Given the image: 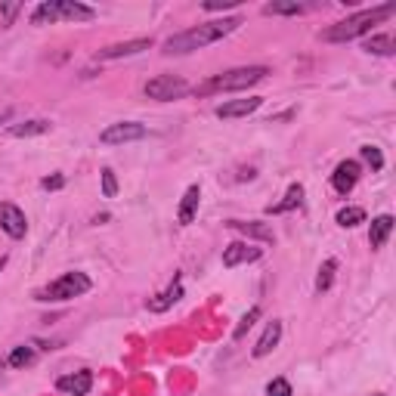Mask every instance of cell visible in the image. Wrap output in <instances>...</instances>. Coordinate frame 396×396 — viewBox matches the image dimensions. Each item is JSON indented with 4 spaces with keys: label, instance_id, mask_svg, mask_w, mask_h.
<instances>
[{
    "label": "cell",
    "instance_id": "obj_1",
    "mask_svg": "<svg viewBox=\"0 0 396 396\" xmlns=\"http://www.w3.org/2000/svg\"><path fill=\"white\" fill-rule=\"evenodd\" d=\"M239 25H245L239 16L217 19V22H201V25H195V28H186V31H180V35L168 37V41H164V53H168V56H183V53L201 50V47H208V44H217L226 35H233Z\"/></svg>",
    "mask_w": 396,
    "mask_h": 396
},
{
    "label": "cell",
    "instance_id": "obj_2",
    "mask_svg": "<svg viewBox=\"0 0 396 396\" xmlns=\"http://www.w3.org/2000/svg\"><path fill=\"white\" fill-rule=\"evenodd\" d=\"M396 12V3H384V6H372V10H362L356 12V16L344 19V22L332 25V28L322 31V41L328 44H344V41H353V37L359 35H368L372 31V25L384 22V19H390Z\"/></svg>",
    "mask_w": 396,
    "mask_h": 396
},
{
    "label": "cell",
    "instance_id": "obj_3",
    "mask_svg": "<svg viewBox=\"0 0 396 396\" xmlns=\"http://www.w3.org/2000/svg\"><path fill=\"white\" fill-rule=\"evenodd\" d=\"M269 75V69L263 65H248V69H229L223 75H214L210 81L198 84L195 93L198 96H210V93H223V90H248L254 84H260Z\"/></svg>",
    "mask_w": 396,
    "mask_h": 396
},
{
    "label": "cell",
    "instance_id": "obj_4",
    "mask_svg": "<svg viewBox=\"0 0 396 396\" xmlns=\"http://www.w3.org/2000/svg\"><path fill=\"white\" fill-rule=\"evenodd\" d=\"M96 12L90 6L78 3V0H50V3H41L35 12H31V25H47L56 22V19H69V22H90Z\"/></svg>",
    "mask_w": 396,
    "mask_h": 396
},
{
    "label": "cell",
    "instance_id": "obj_5",
    "mask_svg": "<svg viewBox=\"0 0 396 396\" xmlns=\"http://www.w3.org/2000/svg\"><path fill=\"white\" fill-rule=\"evenodd\" d=\"M93 288V282H90V276L84 273H65L59 276L56 282H50L47 288H41V291H35V300H75V297H84Z\"/></svg>",
    "mask_w": 396,
    "mask_h": 396
},
{
    "label": "cell",
    "instance_id": "obj_6",
    "mask_svg": "<svg viewBox=\"0 0 396 396\" xmlns=\"http://www.w3.org/2000/svg\"><path fill=\"white\" fill-rule=\"evenodd\" d=\"M189 84L183 81L180 75H158L146 84V96L155 99V102H170V99H180L189 93Z\"/></svg>",
    "mask_w": 396,
    "mask_h": 396
},
{
    "label": "cell",
    "instance_id": "obj_7",
    "mask_svg": "<svg viewBox=\"0 0 396 396\" xmlns=\"http://www.w3.org/2000/svg\"><path fill=\"white\" fill-rule=\"evenodd\" d=\"M149 130L146 124H136V121H121V124H111L99 134V143L102 146H118V143H134V140H143Z\"/></svg>",
    "mask_w": 396,
    "mask_h": 396
},
{
    "label": "cell",
    "instance_id": "obj_8",
    "mask_svg": "<svg viewBox=\"0 0 396 396\" xmlns=\"http://www.w3.org/2000/svg\"><path fill=\"white\" fill-rule=\"evenodd\" d=\"M0 229H3L10 239H25V233H28V220H25V214L16 208V204L0 201Z\"/></svg>",
    "mask_w": 396,
    "mask_h": 396
},
{
    "label": "cell",
    "instance_id": "obj_9",
    "mask_svg": "<svg viewBox=\"0 0 396 396\" xmlns=\"http://www.w3.org/2000/svg\"><path fill=\"white\" fill-rule=\"evenodd\" d=\"M263 105L260 96H248V99H229V102L217 105V118L229 121V118H245V115H254L257 109Z\"/></svg>",
    "mask_w": 396,
    "mask_h": 396
},
{
    "label": "cell",
    "instance_id": "obj_10",
    "mask_svg": "<svg viewBox=\"0 0 396 396\" xmlns=\"http://www.w3.org/2000/svg\"><path fill=\"white\" fill-rule=\"evenodd\" d=\"M359 174H362L359 161H341L338 168H334V174H332V186L338 189L341 195L353 192V186L359 183Z\"/></svg>",
    "mask_w": 396,
    "mask_h": 396
},
{
    "label": "cell",
    "instance_id": "obj_11",
    "mask_svg": "<svg viewBox=\"0 0 396 396\" xmlns=\"http://www.w3.org/2000/svg\"><path fill=\"white\" fill-rule=\"evenodd\" d=\"M90 387H93V372H75L56 381V390H62L69 396H87Z\"/></svg>",
    "mask_w": 396,
    "mask_h": 396
},
{
    "label": "cell",
    "instance_id": "obj_12",
    "mask_svg": "<svg viewBox=\"0 0 396 396\" xmlns=\"http://www.w3.org/2000/svg\"><path fill=\"white\" fill-rule=\"evenodd\" d=\"M260 254H263L260 248H251L245 242H233V245L223 251V267L233 269L239 263H254V260H260Z\"/></svg>",
    "mask_w": 396,
    "mask_h": 396
},
{
    "label": "cell",
    "instance_id": "obj_13",
    "mask_svg": "<svg viewBox=\"0 0 396 396\" xmlns=\"http://www.w3.org/2000/svg\"><path fill=\"white\" fill-rule=\"evenodd\" d=\"M152 47V37H140V41H127V44H111V47H105V50H99L96 53V59H124V56H136V53H143V50H149Z\"/></svg>",
    "mask_w": 396,
    "mask_h": 396
},
{
    "label": "cell",
    "instance_id": "obj_14",
    "mask_svg": "<svg viewBox=\"0 0 396 396\" xmlns=\"http://www.w3.org/2000/svg\"><path fill=\"white\" fill-rule=\"evenodd\" d=\"M279 338H282V322L273 319L267 328H263V334H260V341L254 344V350H251V353H254V359H263V356L273 353L276 344H279Z\"/></svg>",
    "mask_w": 396,
    "mask_h": 396
},
{
    "label": "cell",
    "instance_id": "obj_15",
    "mask_svg": "<svg viewBox=\"0 0 396 396\" xmlns=\"http://www.w3.org/2000/svg\"><path fill=\"white\" fill-rule=\"evenodd\" d=\"M229 229H235V233H242V235H248V239H260V242H276V233H273V226H267V223H257V220H229L226 223Z\"/></svg>",
    "mask_w": 396,
    "mask_h": 396
},
{
    "label": "cell",
    "instance_id": "obj_16",
    "mask_svg": "<svg viewBox=\"0 0 396 396\" xmlns=\"http://www.w3.org/2000/svg\"><path fill=\"white\" fill-rule=\"evenodd\" d=\"M393 233V217L390 214H381L372 220V229H368V245L372 248H384L387 235Z\"/></svg>",
    "mask_w": 396,
    "mask_h": 396
},
{
    "label": "cell",
    "instance_id": "obj_17",
    "mask_svg": "<svg viewBox=\"0 0 396 396\" xmlns=\"http://www.w3.org/2000/svg\"><path fill=\"white\" fill-rule=\"evenodd\" d=\"M300 204H303V186H300V183H291V186H288V192H285V198H282L279 204H269L267 214H288V210L300 208Z\"/></svg>",
    "mask_w": 396,
    "mask_h": 396
},
{
    "label": "cell",
    "instance_id": "obj_18",
    "mask_svg": "<svg viewBox=\"0 0 396 396\" xmlns=\"http://www.w3.org/2000/svg\"><path fill=\"white\" fill-rule=\"evenodd\" d=\"M198 198H201V189H198V186H189V189H186V195H183L180 210H177V220H180V226H189V223L195 220Z\"/></svg>",
    "mask_w": 396,
    "mask_h": 396
},
{
    "label": "cell",
    "instance_id": "obj_19",
    "mask_svg": "<svg viewBox=\"0 0 396 396\" xmlns=\"http://www.w3.org/2000/svg\"><path fill=\"white\" fill-rule=\"evenodd\" d=\"M180 297H183V282H180V276H177V279H174V285H170L168 291H164V294H158L155 300H149V309H152V313H164V309H168V307H174V303L180 300Z\"/></svg>",
    "mask_w": 396,
    "mask_h": 396
},
{
    "label": "cell",
    "instance_id": "obj_20",
    "mask_svg": "<svg viewBox=\"0 0 396 396\" xmlns=\"http://www.w3.org/2000/svg\"><path fill=\"white\" fill-rule=\"evenodd\" d=\"M53 124L50 121H22V124H12L10 127V136H41V134H50Z\"/></svg>",
    "mask_w": 396,
    "mask_h": 396
},
{
    "label": "cell",
    "instance_id": "obj_21",
    "mask_svg": "<svg viewBox=\"0 0 396 396\" xmlns=\"http://www.w3.org/2000/svg\"><path fill=\"white\" fill-rule=\"evenodd\" d=\"M366 50H368V53H378V56H393L396 44H393L390 35H378V37H368V41H366Z\"/></svg>",
    "mask_w": 396,
    "mask_h": 396
},
{
    "label": "cell",
    "instance_id": "obj_22",
    "mask_svg": "<svg viewBox=\"0 0 396 396\" xmlns=\"http://www.w3.org/2000/svg\"><path fill=\"white\" fill-rule=\"evenodd\" d=\"M334 269H338V260H325L319 267V276H316V291H328L332 288V282H334Z\"/></svg>",
    "mask_w": 396,
    "mask_h": 396
},
{
    "label": "cell",
    "instance_id": "obj_23",
    "mask_svg": "<svg viewBox=\"0 0 396 396\" xmlns=\"http://www.w3.org/2000/svg\"><path fill=\"white\" fill-rule=\"evenodd\" d=\"M307 10V6L303 3H267L263 6V12H267V16H297V12H303Z\"/></svg>",
    "mask_w": 396,
    "mask_h": 396
},
{
    "label": "cell",
    "instance_id": "obj_24",
    "mask_svg": "<svg viewBox=\"0 0 396 396\" xmlns=\"http://www.w3.org/2000/svg\"><path fill=\"white\" fill-rule=\"evenodd\" d=\"M35 359H37V353H35L31 347H16V350L10 353V359H6V362H10L12 368H25V366H31Z\"/></svg>",
    "mask_w": 396,
    "mask_h": 396
},
{
    "label": "cell",
    "instance_id": "obj_25",
    "mask_svg": "<svg viewBox=\"0 0 396 396\" xmlns=\"http://www.w3.org/2000/svg\"><path fill=\"white\" fill-rule=\"evenodd\" d=\"M338 223L341 226H359V223H366V210L362 208H344V210H338Z\"/></svg>",
    "mask_w": 396,
    "mask_h": 396
},
{
    "label": "cell",
    "instance_id": "obj_26",
    "mask_svg": "<svg viewBox=\"0 0 396 396\" xmlns=\"http://www.w3.org/2000/svg\"><path fill=\"white\" fill-rule=\"evenodd\" d=\"M257 319H260V307H251V309H248V316H245V319H242V322H239V325H235L233 338H235V341H242V338H245V334H248V328H251V325H254V322H257Z\"/></svg>",
    "mask_w": 396,
    "mask_h": 396
},
{
    "label": "cell",
    "instance_id": "obj_27",
    "mask_svg": "<svg viewBox=\"0 0 396 396\" xmlns=\"http://www.w3.org/2000/svg\"><path fill=\"white\" fill-rule=\"evenodd\" d=\"M359 155H362V161H366V164H372V170H381V168H384V155H381L378 146H362Z\"/></svg>",
    "mask_w": 396,
    "mask_h": 396
},
{
    "label": "cell",
    "instance_id": "obj_28",
    "mask_svg": "<svg viewBox=\"0 0 396 396\" xmlns=\"http://www.w3.org/2000/svg\"><path fill=\"white\" fill-rule=\"evenodd\" d=\"M102 195L105 198H115L118 195V180H115V174H111L109 168L102 170Z\"/></svg>",
    "mask_w": 396,
    "mask_h": 396
},
{
    "label": "cell",
    "instance_id": "obj_29",
    "mask_svg": "<svg viewBox=\"0 0 396 396\" xmlns=\"http://www.w3.org/2000/svg\"><path fill=\"white\" fill-rule=\"evenodd\" d=\"M267 393L269 396H291V384H288L285 378H276V381H269Z\"/></svg>",
    "mask_w": 396,
    "mask_h": 396
},
{
    "label": "cell",
    "instance_id": "obj_30",
    "mask_svg": "<svg viewBox=\"0 0 396 396\" xmlns=\"http://www.w3.org/2000/svg\"><path fill=\"white\" fill-rule=\"evenodd\" d=\"M233 6H239V0H223V3H217V0H208V3H204V10L214 12V10H233Z\"/></svg>",
    "mask_w": 396,
    "mask_h": 396
},
{
    "label": "cell",
    "instance_id": "obj_31",
    "mask_svg": "<svg viewBox=\"0 0 396 396\" xmlns=\"http://www.w3.org/2000/svg\"><path fill=\"white\" fill-rule=\"evenodd\" d=\"M41 186H44V189H62V186H65V177H47Z\"/></svg>",
    "mask_w": 396,
    "mask_h": 396
},
{
    "label": "cell",
    "instance_id": "obj_32",
    "mask_svg": "<svg viewBox=\"0 0 396 396\" xmlns=\"http://www.w3.org/2000/svg\"><path fill=\"white\" fill-rule=\"evenodd\" d=\"M3 263H6V257H0V269H3Z\"/></svg>",
    "mask_w": 396,
    "mask_h": 396
},
{
    "label": "cell",
    "instance_id": "obj_33",
    "mask_svg": "<svg viewBox=\"0 0 396 396\" xmlns=\"http://www.w3.org/2000/svg\"><path fill=\"white\" fill-rule=\"evenodd\" d=\"M0 368H3V359H0Z\"/></svg>",
    "mask_w": 396,
    "mask_h": 396
}]
</instances>
